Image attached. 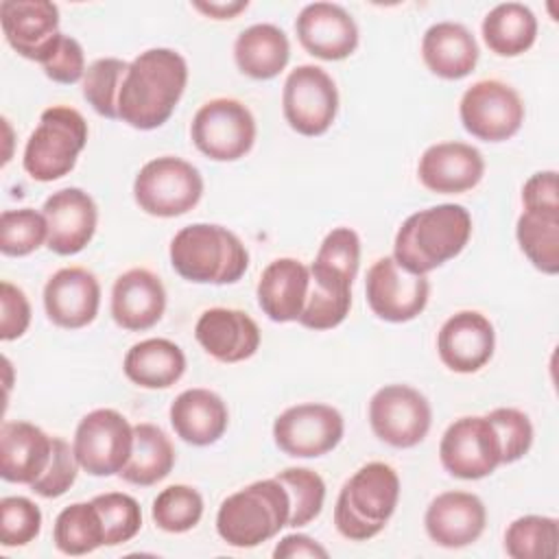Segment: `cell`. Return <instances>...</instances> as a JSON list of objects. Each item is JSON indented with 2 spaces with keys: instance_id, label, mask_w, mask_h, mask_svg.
Returning <instances> with one entry per match:
<instances>
[{
  "instance_id": "obj_1",
  "label": "cell",
  "mask_w": 559,
  "mask_h": 559,
  "mask_svg": "<svg viewBox=\"0 0 559 559\" xmlns=\"http://www.w3.org/2000/svg\"><path fill=\"white\" fill-rule=\"evenodd\" d=\"M188 83V63L173 48H148L129 61L120 94L118 120L133 129L162 127L175 111Z\"/></svg>"
},
{
  "instance_id": "obj_2",
  "label": "cell",
  "mask_w": 559,
  "mask_h": 559,
  "mask_svg": "<svg viewBox=\"0 0 559 559\" xmlns=\"http://www.w3.org/2000/svg\"><path fill=\"white\" fill-rule=\"evenodd\" d=\"M472 236V214L459 203H441L411 214L393 240L395 262L415 273L428 275L456 258Z\"/></svg>"
},
{
  "instance_id": "obj_3",
  "label": "cell",
  "mask_w": 559,
  "mask_h": 559,
  "mask_svg": "<svg viewBox=\"0 0 559 559\" xmlns=\"http://www.w3.org/2000/svg\"><path fill=\"white\" fill-rule=\"evenodd\" d=\"M170 264L194 284H234L247 266L249 253L242 240L216 223H192L170 240Z\"/></svg>"
},
{
  "instance_id": "obj_4",
  "label": "cell",
  "mask_w": 559,
  "mask_h": 559,
  "mask_svg": "<svg viewBox=\"0 0 559 559\" xmlns=\"http://www.w3.org/2000/svg\"><path fill=\"white\" fill-rule=\"evenodd\" d=\"M397 500V472L382 461H371L343 483L334 504L336 531L352 542H367L386 526Z\"/></svg>"
},
{
  "instance_id": "obj_5",
  "label": "cell",
  "mask_w": 559,
  "mask_h": 559,
  "mask_svg": "<svg viewBox=\"0 0 559 559\" xmlns=\"http://www.w3.org/2000/svg\"><path fill=\"white\" fill-rule=\"evenodd\" d=\"M288 491L273 476L227 496L216 513V533L234 548H255L288 526Z\"/></svg>"
},
{
  "instance_id": "obj_6",
  "label": "cell",
  "mask_w": 559,
  "mask_h": 559,
  "mask_svg": "<svg viewBox=\"0 0 559 559\" xmlns=\"http://www.w3.org/2000/svg\"><path fill=\"white\" fill-rule=\"evenodd\" d=\"M87 144L85 118L66 105H52L41 111L39 124L28 135L22 166L35 181H55L66 177Z\"/></svg>"
},
{
  "instance_id": "obj_7",
  "label": "cell",
  "mask_w": 559,
  "mask_h": 559,
  "mask_svg": "<svg viewBox=\"0 0 559 559\" xmlns=\"http://www.w3.org/2000/svg\"><path fill=\"white\" fill-rule=\"evenodd\" d=\"M203 197V177L190 162L162 155L146 162L133 181V199L142 212L175 218L190 212Z\"/></svg>"
},
{
  "instance_id": "obj_8",
  "label": "cell",
  "mask_w": 559,
  "mask_h": 559,
  "mask_svg": "<svg viewBox=\"0 0 559 559\" xmlns=\"http://www.w3.org/2000/svg\"><path fill=\"white\" fill-rule=\"evenodd\" d=\"M194 146L214 162H236L255 142V118L236 98H212L203 103L190 124Z\"/></svg>"
},
{
  "instance_id": "obj_9",
  "label": "cell",
  "mask_w": 559,
  "mask_h": 559,
  "mask_svg": "<svg viewBox=\"0 0 559 559\" xmlns=\"http://www.w3.org/2000/svg\"><path fill=\"white\" fill-rule=\"evenodd\" d=\"M282 111L288 127L299 135H323L338 111V90L334 79L319 66H297L284 81Z\"/></svg>"
},
{
  "instance_id": "obj_10",
  "label": "cell",
  "mask_w": 559,
  "mask_h": 559,
  "mask_svg": "<svg viewBox=\"0 0 559 559\" xmlns=\"http://www.w3.org/2000/svg\"><path fill=\"white\" fill-rule=\"evenodd\" d=\"M72 448L83 472L120 474L133 450V426L116 408H94L79 421Z\"/></svg>"
},
{
  "instance_id": "obj_11",
  "label": "cell",
  "mask_w": 559,
  "mask_h": 559,
  "mask_svg": "<svg viewBox=\"0 0 559 559\" xmlns=\"http://www.w3.org/2000/svg\"><path fill=\"white\" fill-rule=\"evenodd\" d=\"M459 116L463 129L474 138L483 142H504L520 131L524 103L511 85L498 79H483L463 92Z\"/></svg>"
},
{
  "instance_id": "obj_12",
  "label": "cell",
  "mask_w": 559,
  "mask_h": 559,
  "mask_svg": "<svg viewBox=\"0 0 559 559\" xmlns=\"http://www.w3.org/2000/svg\"><path fill=\"white\" fill-rule=\"evenodd\" d=\"M345 432L343 415L321 402L288 406L273 421L275 445L295 459H317L332 452Z\"/></svg>"
},
{
  "instance_id": "obj_13",
  "label": "cell",
  "mask_w": 559,
  "mask_h": 559,
  "mask_svg": "<svg viewBox=\"0 0 559 559\" xmlns=\"http://www.w3.org/2000/svg\"><path fill=\"white\" fill-rule=\"evenodd\" d=\"M373 435L393 448H415L432 424V408L424 393L408 384H386L369 400Z\"/></svg>"
},
{
  "instance_id": "obj_14",
  "label": "cell",
  "mask_w": 559,
  "mask_h": 559,
  "mask_svg": "<svg viewBox=\"0 0 559 559\" xmlns=\"http://www.w3.org/2000/svg\"><path fill=\"white\" fill-rule=\"evenodd\" d=\"M439 459L448 474L463 480H478L493 474L502 465L496 428L485 415L454 419L441 437Z\"/></svg>"
},
{
  "instance_id": "obj_15",
  "label": "cell",
  "mask_w": 559,
  "mask_h": 559,
  "mask_svg": "<svg viewBox=\"0 0 559 559\" xmlns=\"http://www.w3.org/2000/svg\"><path fill=\"white\" fill-rule=\"evenodd\" d=\"M365 295L378 319L406 323L424 312L430 297V282L426 275L402 269L393 255H384L369 266Z\"/></svg>"
},
{
  "instance_id": "obj_16",
  "label": "cell",
  "mask_w": 559,
  "mask_h": 559,
  "mask_svg": "<svg viewBox=\"0 0 559 559\" xmlns=\"http://www.w3.org/2000/svg\"><path fill=\"white\" fill-rule=\"evenodd\" d=\"M0 24L9 46L24 59L44 63L59 31V7L50 0H2Z\"/></svg>"
},
{
  "instance_id": "obj_17",
  "label": "cell",
  "mask_w": 559,
  "mask_h": 559,
  "mask_svg": "<svg viewBox=\"0 0 559 559\" xmlns=\"http://www.w3.org/2000/svg\"><path fill=\"white\" fill-rule=\"evenodd\" d=\"M295 33L304 50L323 61L347 59L358 48V26L336 2L306 4L295 20Z\"/></svg>"
},
{
  "instance_id": "obj_18",
  "label": "cell",
  "mask_w": 559,
  "mask_h": 559,
  "mask_svg": "<svg viewBox=\"0 0 559 559\" xmlns=\"http://www.w3.org/2000/svg\"><path fill=\"white\" fill-rule=\"evenodd\" d=\"M48 223L46 247L57 255L83 251L96 234L98 207L81 188H61L52 192L41 207Z\"/></svg>"
},
{
  "instance_id": "obj_19",
  "label": "cell",
  "mask_w": 559,
  "mask_h": 559,
  "mask_svg": "<svg viewBox=\"0 0 559 559\" xmlns=\"http://www.w3.org/2000/svg\"><path fill=\"white\" fill-rule=\"evenodd\" d=\"M496 349V332L491 321L478 310L454 312L437 334V352L441 362L456 373H474L483 369Z\"/></svg>"
},
{
  "instance_id": "obj_20",
  "label": "cell",
  "mask_w": 559,
  "mask_h": 559,
  "mask_svg": "<svg viewBox=\"0 0 559 559\" xmlns=\"http://www.w3.org/2000/svg\"><path fill=\"white\" fill-rule=\"evenodd\" d=\"M100 306V284L83 266H66L52 273L44 286V310L63 330L90 325Z\"/></svg>"
},
{
  "instance_id": "obj_21",
  "label": "cell",
  "mask_w": 559,
  "mask_h": 559,
  "mask_svg": "<svg viewBox=\"0 0 559 559\" xmlns=\"http://www.w3.org/2000/svg\"><path fill=\"white\" fill-rule=\"evenodd\" d=\"M485 175L483 153L467 142H439L428 146L417 164L424 188L437 194H461L480 183Z\"/></svg>"
},
{
  "instance_id": "obj_22",
  "label": "cell",
  "mask_w": 559,
  "mask_h": 559,
  "mask_svg": "<svg viewBox=\"0 0 559 559\" xmlns=\"http://www.w3.org/2000/svg\"><path fill=\"white\" fill-rule=\"evenodd\" d=\"M487 524V509L476 493L443 491L426 509L424 526L428 537L443 548L474 544Z\"/></svg>"
},
{
  "instance_id": "obj_23",
  "label": "cell",
  "mask_w": 559,
  "mask_h": 559,
  "mask_svg": "<svg viewBox=\"0 0 559 559\" xmlns=\"http://www.w3.org/2000/svg\"><path fill=\"white\" fill-rule=\"evenodd\" d=\"M199 345L221 362H242L260 347V328L242 310L210 308L194 325Z\"/></svg>"
},
{
  "instance_id": "obj_24",
  "label": "cell",
  "mask_w": 559,
  "mask_h": 559,
  "mask_svg": "<svg viewBox=\"0 0 559 559\" xmlns=\"http://www.w3.org/2000/svg\"><path fill=\"white\" fill-rule=\"evenodd\" d=\"M166 310V288L148 269L124 271L111 288V317L129 332L153 328Z\"/></svg>"
},
{
  "instance_id": "obj_25",
  "label": "cell",
  "mask_w": 559,
  "mask_h": 559,
  "mask_svg": "<svg viewBox=\"0 0 559 559\" xmlns=\"http://www.w3.org/2000/svg\"><path fill=\"white\" fill-rule=\"evenodd\" d=\"M52 437L31 421H4L0 428V476L33 485L50 463Z\"/></svg>"
},
{
  "instance_id": "obj_26",
  "label": "cell",
  "mask_w": 559,
  "mask_h": 559,
  "mask_svg": "<svg viewBox=\"0 0 559 559\" xmlns=\"http://www.w3.org/2000/svg\"><path fill=\"white\" fill-rule=\"evenodd\" d=\"M310 269L295 258L273 260L258 280V306L275 323L297 321L308 297Z\"/></svg>"
},
{
  "instance_id": "obj_27",
  "label": "cell",
  "mask_w": 559,
  "mask_h": 559,
  "mask_svg": "<svg viewBox=\"0 0 559 559\" xmlns=\"http://www.w3.org/2000/svg\"><path fill=\"white\" fill-rule=\"evenodd\" d=\"M175 435L190 445L216 443L229 424V411L223 397L210 389L181 391L168 411Z\"/></svg>"
},
{
  "instance_id": "obj_28",
  "label": "cell",
  "mask_w": 559,
  "mask_h": 559,
  "mask_svg": "<svg viewBox=\"0 0 559 559\" xmlns=\"http://www.w3.org/2000/svg\"><path fill=\"white\" fill-rule=\"evenodd\" d=\"M421 57L432 74L456 81L476 68L478 44L467 26L445 20L432 24L424 33Z\"/></svg>"
},
{
  "instance_id": "obj_29",
  "label": "cell",
  "mask_w": 559,
  "mask_h": 559,
  "mask_svg": "<svg viewBox=\"0 0 559 559\" xmlns=\"http://www.w3.org/2000/svg\"><path fill=\"white\" fill-rule=\"evenodd\" d=\"M306 306L297 319L308 330H332L345 321L352 306L354 280L332 266L312 262Z\"/></svg>"
},
{
  "instance_id": "obj_30",
  "label": "cell",
  "mask_w": 559,
  "mask_h": 559,
  "mask_svg": "<svg viewBox=\"0 0 559 559\" xmlns=\"http://www.w3.org/2000/svg\"><path fill=\"white\" fill-rule=\"evenodd\" d=\"M290 59L286 33L269 22L251 24L234 41V61L238 70L255 81L277 76Z\"/></svg>"
},
{
  "instance_id": "obj_31",
  "label": "cell",
  "mask_w": 559,
  "mask_h": 559,
  "mask_svg": "<svg viewBox=\"0 0 559 559\" xmlns=\"http://www.w3.org/2000/svg\"><path fill=\"white\" fill-rule=\"evenodd\" d=\"M122 371L142 389H168L183 376L186 354L168 338H146L129 347Z\"/></svg>"
},
{
  "instance_id": "obj_32",
  "label": "cell",
  "mask_w": 559,
  "mask_h": 559,
  "mask_svg": "<svg viewBox=\"0 0 559 559\" xmlns=\"http://www.w3.org/2000/svg\"><path fill=\"white\" fill-rule=\"evenodd\" d=\"M175 465V448L168 435L148 421L133 426V450L127 465L120 469V478L138 485L151 487L164 480Z\"/></svg>"
},
{
  "instance_id": "obj_33",
  "label": "cell",
  "mask_w": 559,
  "mask_h": 559,
  "mask_svg": "<svg viewBox=\"0 0 559 559\" xmlns=\"http://www.w3.org/2000/svg\"><path fill=\"white\" fill-rule=\"evenodd\" d=\"M483 39L498 57H518L537 39V17L522 2L496 4L483 20Z\"/></svg>"
},
{
  "instance_id": "obj_34",
  "label": "cell",
  "mask_w": 559,
  "mask_h": 559,
  "mask_svg": "<svg viewBox=\"0 0 559 559\" xmlns=\"http://www.w3.org/2000/svg\"><path fill=\"white\" fill-rule=\"evenodd\" d=\"M52 539L57 550L70 557H81L105 546V528L96 504L72 502L55 520Z\"/></svg>"
},
{
  "instance_id": "obj_35",
  "label": "cell",
  "mask_w": 559,
  "mask_h": 559,
  "mask_svg": "<svg viewBox=\"0 0 559 559\" xmlns=\"http://www.w3.org/2000/svg\"><path fill=\"white\" fill-rule=\"evenodd\" d=\"M515 238L528 262L546 273L557 275L559 271V216L522 212L515 223Z\"/></svg>"
},
{
  "instance_id": "obj_36",
  "label": "cell",
  "mask_w": 559,
  "mask_h": 559,
  "mask_svg": "<svg viewBox=\"0 0 559 559\" xmlns=\"http://www.w3.org/2000/svg\"><path fill=\"white\" fill-rule=\"evenodd\" d=\"M504 550L513 559H552L559 550V522L548 515H522L504 531Z\"/></svg>"
},
{
  "instance_id": "obj_37",
  "label": "cell",
  "mask_w": 559,
  "mask_h": 559,
  "mask_svg": "<svg viewBox=\"0 0 559 559\" xmlns=\"http://www.w3.org/2000/svg\"><path fill=\"white\" fill-rule=\"evenodd\" d=\"M151 518L166 533H186L203 518V496L190 485H170L155 496Z\"/></svg>"
},
{
  "instance_id": "obj_38",
  "label": "cell",
  "mask_w": 559,
  "mask_h": 559,
  "mask_svg": "<svg viewBox=\"0 0 559 559\" xmlns=\"http://www.w3.org/2000/svg\"><path fill=\"white\" fill-rule=\"evenodd\" d=\"M275 478L286 487L290 498L288 526L299 528L319 518L325 502L323 478L308 467H286L275 474Z\"/></svg>"
},
{
  "instance_id": "obj_39",
  "label": "cell",
  "mask_w": 559,
  "mask_h": 559,
  "mask_svg": "<svg viewBox=\"0 0 559 559\" xmlns=\"http://www.w3.org/2000/svg\"><path fill=\"white\" fill-rule=\"evenodd\" d=\"M129 63L118 57L96 59L83 76V98L92 109L109 120H118V94Z\"/></svg>"
},
{
  "instance_id": "obj_40",
  "label": "cell",
  "mask_w": 559,
  "mask_h": 559,
  "mask_svg": "<svg viewBox=\"0 0 559 559\" xmlns=\"http://www.w3.org/2000/svg\"><path fill=\"white\" fill-rule=\"evenodd\" d=\"M48 240V223L44 212L33 207L4 210L0 214V251L22 258L37 251Z\"/></svg>"
},
{
  "instance_id": "obj_41",
  "label": "cell",
  "mask_w": 559,
  "mask_h": 559,
  "mask_svg": "<svg viewBox=\"0 0 559 559\" xmlns=\"http://www.w3.org/2000/svg\"><path fill=\"white\" fill-rule=\"evenodd\" d=\"M96 504L103 528L105 546H118L133 539L142 528V509L138 500L122 491H107L92 498Z\"/></svg>"
},
{
  "instance_id": "obj_42",
  "label": "cell",
  "mask_w": 559,
  "mask_h": 559,
  "mask_svg": "<svg viewBox=\"0 0 559 559\" xmlns=\"http://www.w3.org/2000/svg\"><path fill=\"white\" fill-rule=\"evenodd\" d=\"M41 531L39 507L24 496H7L0 500V539L2 546L15 548L31 544Z\"/></svg>"
},
{
  "instance_id": "obj_43",
  "label": "cell",
  "mask_w": 559,
  "mask_h": 559,
  "mask_svg": "<svg viewBox=\"0 0 559 559\" xmlns=\"http://www.w3.org/2000/svg\"><path fill=\"white\" fill-rule=\"evenodd\" d=\"M500 439L502 465L520 461L533 445V424L526 413L511 406L493 408L485 415Z\"/></svg>"
},
{
  "instance_id": "obj_44",
  "label": "cell",
  "mask_w": 559,
  "mask_h": 559,
  "mask_svg": "<svg viewBox=\"0 0 559 559\" xmlns=\"http://www.w3.org/2000/svg\"><path fill=\"white\" fill-rule=\"evenodd\" d=\"M79 467L81 465L76 461L74 448L66 439L52 437L50 463L44 469V474L28 487L41 498H59L74 485Z\"/></svg>"
},
{
  "instance_id": "obj_45",
  "label": "cell",
  "mask_w": 559,
  "mask_h": 559,
  "mask_svg": "<svg viewBox=\"0 0 559 559\" xmlns=\"http://www.w3.org/2000/svg\"><path fill=\"white\" fill-rule=\"evenodd\" d=\"M314 262L332 266L356 280L360 266V238L352 227L332 229L319 245Z\"/></svg>"
},
{
  "instance_id": "obj_46",
  "label": "cell",
  "mask_w": 559,
  "mask_h": 559,
  "mask_svg": "<svg viewBox=\"0 0 559 559\" xmlns=\"http://www.w3.org/2000/svg\"><path fill=\"white\" fill-rule=\"evenodd\" d=\"M41 68H44V74L48 79H52L55 83L72 85V83L81 81L85 76V70H87L83 46L79 44V39L61 33L52 52L41 63Z\"/></svg>"
},
{
  "instance_id": "obj_47",
  "label": "cell",
  "mask_w": 559,
  "mask_h": 559,
  "mask_svg": "<svg viewBox=\"0 0 559 559\" xmlns=\"http://www.w3.org/2000/svg\"><path fill=\"white\" fill-rule=\"evenodd\" d=\"M31 325V304L22 288L11 282L0 284V338L15 341Z\"/></svg>"
},
{
  "instance_id": "obj_48",
  "label": "cell",
  "mask_w": 559,
  "mask_h": 559,
  "mask_svg": "<svg viewBox=\"0 0 559 559\" xmlns=\"http://www.w3.org/2000/svg\"><path fill=\"white\" fill-rule=\"evenodd\" d=\"M522 203L526 212L559 216L557 170H539L531 175L522 186Z\"/></svg>"
},
{
  "instance_id": "obj_49",
  "label": "cell",
  "mask_w": 559,
  "mask_h": 559,
  "mask_svg": "<svg viewBox=\"0 0 559 559\" xmlns=\"http://www.w3.org/2000/svg\"><path fill=\"white\" fill-rule=\"evenodd\" d=\"M330 552L328 548H323L317 539L308 537V535H301V533H293V535H286L277 542L275 550H273V557L275 559H295V557H321L325 559Z\"/></svg>"
},
{
  "instance_id": "obj_50",
  "label": "cell",
  "mask_w": 559,
  "mask_h": 559,
  "mask_svg": "<svg viewBox=\"0 0 559 559\" xmlns=\"http://www.w3.org/2000/svg\"><path fill=\"white\" fill-rule=\"evenodd\" d=\"M192 7L214 20H231L240 11H245L249 7V2L247 0H227V2H199L197 0V2H192Z\"/></svg>"
}]
</instances>
